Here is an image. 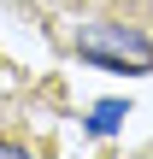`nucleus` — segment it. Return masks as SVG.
Here are the masks:
<instances>
[{
  "label": "nucleus",
  "mask_w": 153,
  "mask_h": 159,
  "mask_svg": "<svg viewBox=\"0 0 153 159\" xmlns=\"http://www.w3.org/2000/svg\"><path fill=\"white\" fill-rule=\"evenodd\" d=\"M77 53L112 71H153V41L142 35V24L106 18V24H83L77 30Z\"/></svg>",
  "instance_id": "f257e3e1"
},
{
  "label": "nucleus",
  "mask_w": 153,
  "mask_h": 159,
  "mask_svg": "<svg viewBox=\"0 0 153 159\" xmlns=\"http://www.w3.org/2000/svg\"><path fill=\"white\" fill-rule=\"evenodd\" d=\"M118 118H124V100H100V106H94V118H88V130H94V136H106V130H118Z\"/></svg>",
  "instance_id": "7ed1b4c3"
},
{
  "label": "nucleus",
  "mask_w": 153,
  "mask_h": 159,
  "mask_svg": "<svg viewBox=\"0 0 153 159\" xmlns=\"http://www.w3.org/2000/svg\"><path fill=\"white\" fill-rule=\"evenodd\" d=\"M65 6H88V12H112V18H124V24H136V18H153V0H65Z\"/></svg>",
  "instance_id": "f03ea898"
}]
</instances>
